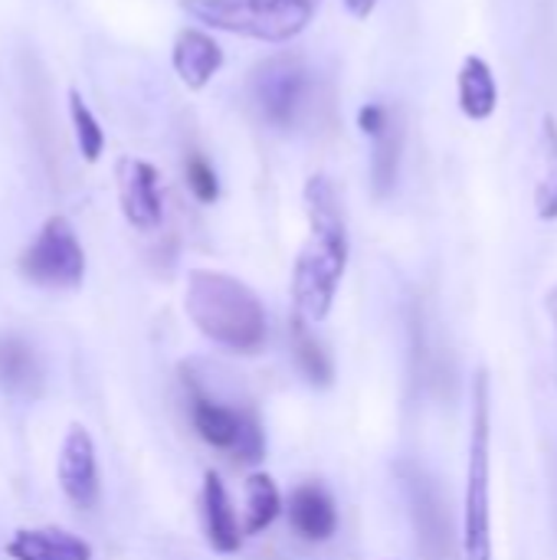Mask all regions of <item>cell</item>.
Returning <instances> with one entry per match:
<instances>
[{
	"label": "cell",
	"instance_id": "cell-20",
	"mask_svg": "<svg viewBox=\"0 0 557 560\" xmlns=\"http://www.w3.org/2000/svg\"><path fill=\"white\" fill-rule=\"evenodd\" d=\"M542 135H545V158H548V174L535 187V213L542 220H557V121L555 115L542 118Z\"/></svg>",
	"mask_w": 557,
	"mask_h": 560
},
{
	"label": "cell",
	"instance_id": "cell-23",
	"mask_svg": "<svg viewBox=\"0 0 557 560\" xmlns=\"http://www.w3.org/2000/svg\"><path fill=\"white\" fill-rule=\"evenodd\" d=\"M345 7H348V13H351V16H358V20H368V16L374 13L378 0H345Z\"/></svg>",
	"mask_w": 557,
	"mask_h": 560
},
{
	"label": "cell",
	"instance_id": "cell-15",
	"mask_svg": "<svg viewBox=\"0 0 557 560\" xmlns=\"http://www.w3.org/2000/svg\"><path fill=\"white\" fill-rule=\"evenodd\" d=\"M39 384V364L33 348L16 338L3 335L0 338V387L10 394H30Z\"/></svg>",
	"mask_w": 557,
	"mask_h": 560
},
{
	"label": "cell",
	"instance_id": "cell-12",
	"mask_svg": "<svg viewBox=\"0 0 557 560\" xmlns=\"http://www.w3.org/2000/svg\"><path fill=\"white\" fill-rule=\"evenodd\" d=\"M289 522L305 541H328L338 532V509L318 482H305L289 499Z\"/></svg>",
	"mask_w": 557,
	"mask_h": 560
},
{
	"label": "cell",
	"instance_id": "cell-22",
	"mask_svg": "<svg viewBox=\"0 0 557 560\" xmlns=\"http://www.w3.org/2000/svg\"><path fill=\"white\" fill-rule=\"evenodd\" d=\"M387 121H391V108L381 105V102H368V105L358 112V125H361V131H364L368 138L381 135Z\"/></svg>",
	"mask_w": 557,
	"mask_h": 560
},
{
	"label": "cell",
	"instance_id": "cell-3",
	"mask_svg": "<svg viewBox=\"0 0 557 560\" xmlns=\"http://www.w3.org/2000/svg\"><path fill=\"white\" fill-rule=\"evenodd\" d=\"M181 7L213 30L263 43H289L312 23L318 0H181Z\"/></svg>",
	"mask_w": 557,
	"mask_h": 560
},
{
	"label": "cell",
	"instance_id": "cell-1",
	"mask_svg": "<svg viewBox=\"0 0 557 560\" xmlns=\"http://www.w3.org/2000/svg\"><path fill=\"white\" fill-rule=\"evenodd\" d=\"M305 213L309 240L292 269V299L305 322H325L348 269V223L338 190L325 174L309 177Z\"/></svg>",
	"mask_w": 557,
	"mask_h": 560
},
{
	"label": "cell",
	"instance_id": "cell-21",
	"mask_svg": "<svg viewBox=\"0 0 557 560\" xmlns=\"http://www.w3.org/2000/svg\"><path fill=\"white\" fill-rule=\"evenodd\" d=\"M184 180L190 187V194L200 200V203H213L220 197V180H217V171L210 167V161L197 151L187 154L184 161Z\"/></svg>",
	"mask_w": 557,
	"mask_h": 560
},
{
	"label": "cell",
	"instance_id": "cell-9",
	"mask_svg": "<svg viewBox=\"0 0 557 560\" xmlns=\"http://www.w3.org/2000/svg\"><path fill=\"white\" fill-rule=\"evenodd\" d=\"M171 62H174L177 79L190 92H200V89L210 85V79L223 66V46L210 33H204V30H181L177 39H174Z\"/></svg>",
	"mask_w": 557,
	"mask_h": 560
},
{
	"label": "cell",
	"instance_id": "cell-6",
	"mask_svg": "<svg viewBox=\"0 0 557 560\" xmlns=\"http://www.w3.org/2000/svg\"><path fill=\"white\" fill-rule=\"evenodd\" d=\"M250 89L263 121H269L279 131H289L299 125V115L309 98V69L292 52L272 56L256 66Z\"/></svg>",
	"mask_w": 557,
	"mask_h": 560
},
{
	"label": "cell",
	"instance_id": "cell-13",
	"mask_svg": "<svg viewBox=\"0 0 557 560\" xmlns=\"http://www.w3.org/2000/svg\"><path fill=\"white\" fill-rule=\"evenodd\" d=\"M190 420H194V427H197V433H200V440H204V443H210L213 450H227V453H233V446H236V436H240V430H243L246 413L230 410V407H223V404L210 400L197 384H190Z\"/></svg>",
	"mask_w": 557,
	"mask_h": 560
},
{
	"label": "cell",
	"instance_id": "cell-7",
	"mask_svg": "<svg viewBox=\"0 0 557 560\" xmlns=\"http://www.w3.org/2000/svg\"><path fill=\"white\" fill-rule=\"evenodd\" d=\"M115 180H118V203H121L125 220L135 230L161 226L164 200H161V177L154 164L138 161V158H121L115 167Z\"/></svg>",
	"mask_w": 557,
	"mask_h": 560
},
{
	"label": "cell",
	"instance_id": "cell-10",
	"mask_svg": "<svg viewBox=\"0 0 557 560\" xmlns=\"http://www.w3.org/2000/svg\"><path fill=\"white\" fill-rule=\"evenodd\" d=\"M204 532H207V545L217 555H236L243 548V525L217 472L204 476Z\"/></svg>",
	"mask_w": 557,
	"mask_h": 560
},
{
	"label": "cell",
	"instance_id": "cell-2",
	"mask_svg": "<svg viewBox=\"0 0 557 560\" xmlns=\"http://www.w3.org/2000/svg\"><path fill=\"white\" fill-rule=\"evenodd\" d=\"M184 312L207 341L233 354H256L266 345V308L259 295L230 272L194 269L184 289Z\"/></svg>",
	"mask_w": 557,
	"mask_h": 560
},
{
	"label": "cell",
	"instance_id": "cell-4",
	"mask_svg": "<svg viewBox=\"0 0 557 560\" xmlns=\"http://www.w3.org/2000/svg\"><path fill=\"white\" fill-rule=\"evenodd\" d=\"M489 374L479 371L473 384V433L466 472L463 560H492V499H489Z\"/></svg>",
	"mask_w": 557,
	"mask_h": 560
},
{
	"label": "cell",
	"instance_id": "cell-16",
	"mask_svg": "<svg viewBox=\"0 0 557 560\" xmlns=\"http://www.w3.org/2000/svg\"><path fill=\"white\" fill-rule=\"evenodd\" d=\"M374 141V154H371V184L378 197H387L397 187V174H401V151H404V128L401 121L391 115V121L384 125L381 135L371 138Z\"/></svg>",
	"mask_w": 557,
	"mask_h": 560
},
{
	"label": "cell",
	"instance_id": "cell-18",
	"mask_svg": "<svg viewBox=\"0 0 557 560\" xmlns=\"http://www.w3.org/2000/svg\"><path fill=\"white\" fill-rule=\"evenodd\" d=\"M292 354H295V364H299V371L305 374L309 384H315V387H328L332 384V374H335L332 361H328L322 341L312 335L309 322L299 312L292 315Z\"/></svg>",
	"mask_w": 557,
	"mask_h": 560
},
{
	"label": "cell",
	"instance_id": "cell-14",
	"mask_svg": "<svg viewBox=\"0 0 557 560\" xmlns=\"http://www.w3.org/2000/svg\"><path fill=\"white\" fill-rule=\"evenodd\" d=\"M456 92H460V108L473 121H486L496 115L499 105V85L496 72L483 56H466L456 75Z\"/></svg>",
	"mask_w": 557,
	"mask_h": 560
},
{
	"label": "cell",
	"instance_id": "cell-5",
	"mask_svg": "<svg viewBox=\"0 0 557 560\" xmlns=\"http://www.w3.org/2000/svg\"><path fill=\"white\" fill-rule=\"evenodd\" d=\"M20 272L39 289H76L85 276V249L66 217H49L20 256Z\"/></svg>",
	"mask_w": 557,
	"mask_h": 560
},
{
	"label": "cell",
	"instance_id": "cell-8",
	"mask_svg": "<svg viewBox=\"0 0 557 560\" xmlns=\"http://www.w3.org/2000/svg\"><path fill=\"white\" fill-rule=\"evenodd\" d=\"M59 489L76 509H92L98 502V459H95V443L85 427H69L62 446H59V463H56Z\"/></svg>",
	"mask_w": 557,
	"mask_h": 560
},
{
	"label": "cell",
	"instance_id": "cell-17",
	"mask_svg": "<svg viewBox=\"0 0 557 560\" xmlns=\"http://www.w3.org/2000/svg\"><path fill=\"white\" fill-rule=\"evenodd\" d=\"M282 512V495L269 472H253L246 479V522L243 535H263Z\"/></svg>",
	"mask_w": 557,
	"mask_h": 560
},
{
	"label": "cell",
	"instance_id": "cell-19",
	"mask_svg": "<svg viewBox=\"0 0 557 560\" xmlns=\"http://www.w3.org/2000/svg\"><path fill=\"white\" fill-rule=\"evenodd\" d=\"M69 118H72V131H76V144L82 161L95 164L105 151V131L98 125V118L92 115V108L85 105V98L72 89L69 92Z\"/></svg>",
	"mask_w": 557,
	"mask_h": 560
},
{
	"label": "cell",
	"instance_id": "cell-11",
	"mask_svg": "<svg viewBox=\"0 0 557 560\" xmlns=\"http://www.w3.org/2000/svg\"><path fill=\"white\" fill-rule=\"evenodd\" d=\"M3 551L10 560H92V548L66 528H20Z\"/></svg>",
	"mask_w": 557,
	"mask_h": 560
},
{
	"label": "cell",
	"instance_id": "cell-24",
	"mask_svg": "<svg viewBox=\"0 0 557 560\" xmlns=\"http://www.w3.org/2000/svg\"><path fill=\"white\" fill-rule=\"evenodd\" d=\"M545 308H548V315H552V322H555V331H557V285L548 292V299H545Z\"/></svg>",
	"mask_w": 557,
	"mask_h": 560
}]
</instances>
